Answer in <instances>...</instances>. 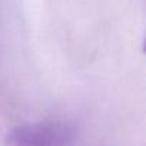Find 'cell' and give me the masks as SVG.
Instances as JSON below:
<instances>
[{"label": "cell", "instance_id": "6da1fadb", "mask_svg": "<svg viewBox=\"0 0 146 146\" xmlns=\"http://www.w3.org/2000/svg\"><path fill=\"white\" fill-rule=\"evenodd\" d=\"M9 146H72L69 127L57 122L22 125L7 135Z\"/></svg>", "mask_w": 146, "mask_h": 146}]
</instances>
